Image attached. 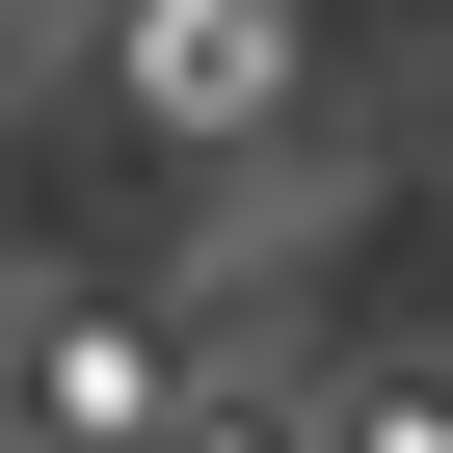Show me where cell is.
Masks as SVG:
<instances>
[{
  "mask_svg": "<svg viewBox=\"0 0 453 453\" xmlns=\"http://www.w3.org/2000/svg\"><path fill=\"white\" fill-rule=\"evenodd\" d=\"M160 453H320V426H294V400H187Z\"/></svg>",
  "mask_w": 453,
  "mask_h": 453,
  "instance_id": "cell-4",
  "label": "cell"
},
{
  "mask_svg": "<svg viewBox=\"0 0 453 453\" xmlns=\"http://www.w3.org/2000/svg\"><path fill=\"white\" fill-rule=\"evenodd\" d=\"M320 453H453V373H373V400H347Z\"/></svg>",
  "mask_w": 453,
  "mask_h": 453,
  "instance_id": "cell-3",
  "label": "cell"
},
{
  "mask_svg": "<svg viewBox=\"0 0 453 453\" xmlns=\"http://www.w3.org/2000/svg\"><path fill=\"white\" fill-rule=\"evenodd\" d=\"M27 426H54V453H160V426H187V400H160V320H54V347H27Z\"/></svg>",
  "mask_w": 453,
  "mask_h": 453,
  "instance_id": "cell-2",
  "label": "cell"
},
{
  "mask_svg": "<svg viewBox=\"0 0 453 453\" xmlns=\"http://www.w3.org/2000/svg\"><path fill=\"white\" fill-rule=\"evenodd\" d=\"M107 107L134 134H267L294 107V0H107Z\"/></svg>",
  "mask_w": 453,
  "mask_h": 453,
  "instance_id": "cell-1",
  "label": "cell"
}]
</instances>
